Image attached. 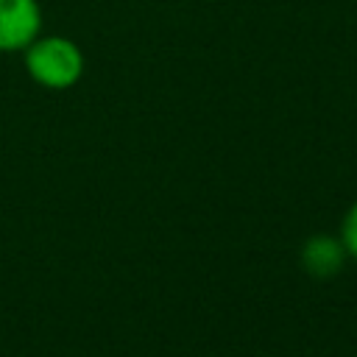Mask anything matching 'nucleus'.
<instances>
[{"mask_svg": "<svg viewBox=\"0 0 357 357\" xmlns=\"http://www.w3.org/2000/svg\"><path fill=\"white\" fill-rule=\"evenodd\" d=\"M340 240H343V245H346V254H351V257L357 259V201L351 204V209H349L346 218H343Z\"/></svg>", "mask_w": 357, "mask_h": 357, "instance_id": "4", "label": "nucleus"}, {"mask_svg": "<svg viewBox=\"0 0 357 357\" xmlns=\"http://www.w3.org/2000/svg\"><path fill=\"white\" fill-rule=\"evenodd\" d=\"M346 262V245L332 234H312L301 248V265L315 279H332Z\"/></svg>", "mask_w": 357, "mask_h": 357, "instance_id": "3", "label": "nucleus"}, {"mask_svg": "<svg viewBox=\"0 0 357 357\" xmlns=\"http://www.w3.org/2000/svg\"><path fill=\"white\" fill-rule=\"evenodd\" d=\"M25 70L47 89H67L84 73V53L67 36H36L25 47Z\"/></svg>", "mask_w": 357, "mask_h": 357, "instance_id": "1", "label": "nucleus"}, {"mask_svg": "<svg viewBox=\"0 0 357 357\" xmlns=\"http://www.w3.org/2000/svg\"><path fill=\"white\" fill-rule=\"evenodd\" d=\"M42 28L36 0H0V50H25Z\"/></svg>", "mask_w": 357, "mask_h": 357, "instance_id": "2", "label": "nucleus"}]
</instances>
